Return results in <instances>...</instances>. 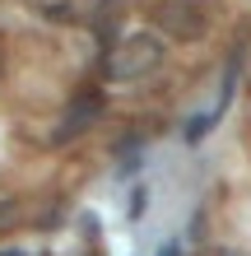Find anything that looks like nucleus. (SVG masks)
<instances>
[{"label":"nucleus","instance_id":"obj_2","mask_svg":"<svg viewBox=\"0 0 251 256\" xmlns=\"http://www.w3.org/2000/svg\"><path fill=\"white\" fill-rule=\"evenodd\" d=\"M154 19H158V28H163L168 38H177V42H200L205 28H210V14H205L200 0H158Z\"/></svg>","mask_w":251,"mask_h":256},{"label":"nucleus","instance_id":"obj_5","mask_svg":"<svg viewBox=\"0 0 251 256\" xmlns=\"http://www.w3.org/2000/svg\"><path fill=\"white\" fill-rule=\"evenodd\" d=\"M219 256H242V252H219Z\"/></svg>","mask_w":251,"mask_h":256},{"label":"nucleus","instance_id":"obj_4","mask_svg":"<svg viewBox=\"0 0 251 256\" xmlns=\"http://www.w3.org/2000/svg\"><path fill=\"white\" fill-rule=\"evenodd\" d=\"M14 219H19V200L14 196H0V228H9Z\"/></svg>","mask_w":251,"mask_h":256},{"label":"nucleus","instance_id":"obj_3","mask_svg":"<svg viewBox=\"0 0 251 256\" xmlns=\"http://www.w3.org/2000/svg\"><path fill=\"white\" fill-rule=\"evenodd\" d=\"M102 116V94H79L75 102L65 108V122H61V140H70V135H79V130H88Z\"/></svg>","mask_w":251,"mask_h":256},{"label":"nucleus","instance_id":"obj_1","mask_svg":"<svg viewBox=\"0 0 251 256\" xmlns=\"http://www.w3.org/2000/svg\"><path fill=\"white\" fill-rule=\"evenodd\" d=\"M163 38L158 33H126V38H116L107 56H102V74L116 84H130V80H144V74H154L158 66H163Z\"/></svg>","mask_w":251,"mask_h":256}]
</instances>
